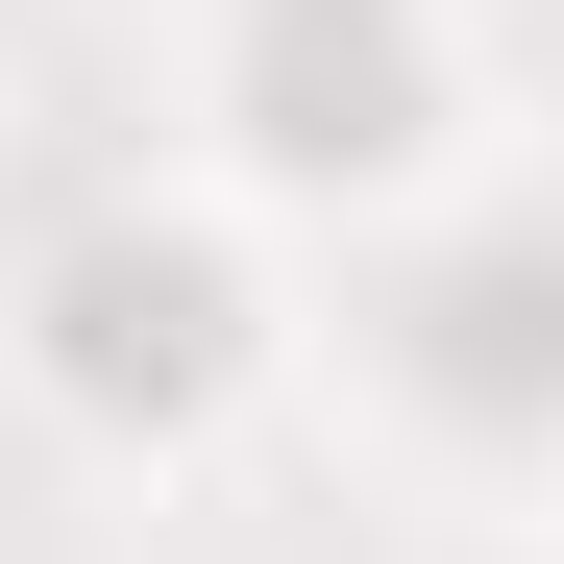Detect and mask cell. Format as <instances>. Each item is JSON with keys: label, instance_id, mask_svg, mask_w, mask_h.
Returning <instances> with one entry per match:
<instances>
[{"label": "cell", "instance_id": "3957f363", "mask_svg": "<svg viewBox=\"0 0 564 564\" xmlns=\"http://www.w3.org/2000/svg\"><path fill=\"white\" fill-rule=\"evenodd\" d=\"M368 295H344V393L393 417L442 491H540L564 466V197L540 172H466L442 221L393 246H344Z\"/></svg>", "mask_w": 564, "mask_h": 564}, {"label": "cell", "instance_id": "7a4b0ae2", "mask_svg": "<svg viewBox=\"0 0 564 564\" xmlns=\"http://www.w3.org/2000/svg\"><path fill=\"white\" fill-rule=\"evenodd\" d=\"M197 197H246L270 246H393L491 172V25L466 0H197Z\"/></svg>", "mask_w": 564, "mask_h": 564}, {"label": "cell", "instance_id": "6da1fadb", "mask_svg": "<svg viewBox=\"0 0 564 564\" xmlns=\"http://www.w3.org/2000/svg\"><path fill=\"white\" fill-rule=\"evenodd\" d=\"M295 246H270L246 197H197V172H123V197H74L25 270H0V393H25L74 466H148V491H197L221 442L295 417Z\"/></svg>", "mask_w": 564, "mask_h": 564}]
</instances>
